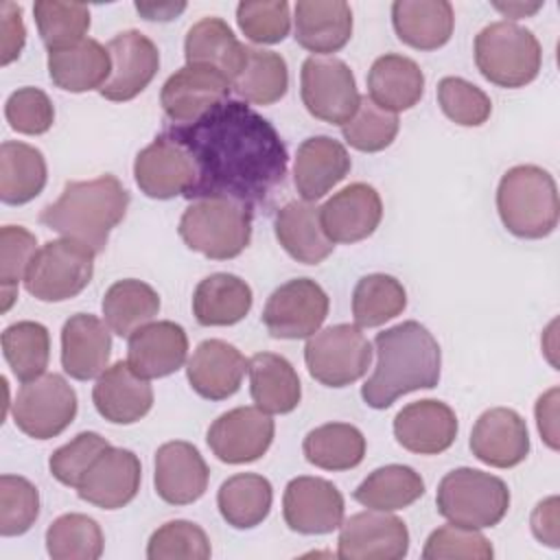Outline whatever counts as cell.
Instances as JSON below:
<instances>
[{
    "label": "cell",
    "instance_id": "obj_18",
    "mask_svg": "<svg viewBox=\"0 0 560 560\" xmlns=\"http://www.w3.org/2000/svg\"><path fill=\"white\" fill-rule=\"evenodd\" d=\"M107 52L112 57V74L98 90L107 101L136 98L155 77L160 68L158 46L140 31H122L109 39Z\"/></svg>",
    "mask_w": 560,
    "mask_h": 560
},
{
    "label": "cell",
    "instance_id": "obj_7",
    "mask_svg": "<svg viewBox=\"0 0 560 560\" xmlns=\"http://www.w3.org/2000/svg\"><path fill=\"white\" fill-rule=\"evenodd\" d=\"M435 505L448 523L470 529L494 527L508 514L510 490L503 479L464 466L442 477Z\"/></svg>",
    "mask_w": 560,
    "mask_h": 560
},
{
    "label": "cell",
    "instance_id": "obj_32",
    "mask_svg": "<svg viewBox=\"0 0 560 560\" xmlns=\"http://www.w3.org/2000/svg\"><path fill=\"white\" fill-rule=\"evenodd\" d=\"M392 24L407 46L435 50L451 39L455 13L446 0H396L392 4Z\"/></svg>",
    "mask_w": 560,
    "mask_h": 560
},
{
    "label": "cell",
    "instance_id": "obj_34",
    "mask_svg": "<svg viewBox=\"0 0 560 560\" xmlns=\"http://www.w3.org/2000/svg\"><path fill=\"white\" fill-rule=\"evenodd\" d=\"M368 96L394 114L411 109L424 94V74L420 66L396 52L378 57L368 72Z\"/></svg>",
    "mask_w": 560,
    "mask_h": 560
},
{
    "label": "cell",
    "instance_id": "obj_46",
    "mask_svg": "<svg viewBox=\"0 0 560 560\" xmlns=\"http://www.w3.org/2000/svg\"><path fill=\"white\" fill-rule=\"evenodd\" d=\"M33 15L48 52L85 39L83 35L90 28V9L79 2L39 0L33 7Z\"/></svg>",
    "mask_w": 560,
    "mask_h": 560
},
{
    "label": "cell",
    "instance_id": "obj_38",
    "mask_svg": "<svg viewBox=\"0 0 560 560\" xmlns=\"http://www.w3.org/2000/svg\"><path fill=\"white\" fill-rule=\"evenodd\" d=\"M273 490L267 477L256 472H238L225 479L217 492V505L228 525L252 529L260 525L271 510Z\"/></svg>",
    "mask_w": 560,
    "mask_h": 560
},
{
    "label": "cell",
    "instance_id": "obj_6",
    "mask_svg": "<svg viewBox=\"0 0 560 560\" xmlns=\"http://www.w3.org/2000/svg\"><path fill=\"white\" fill-rule=\"evenodd\" d=\"M475 63L490 83L523 88L538 77L542 48L529 28L508 20L492 22L475 37Z\"/></svg>",
    "mask_w": 560,
    "mask_h": 560
},
{
    "label": "cell",
    "instance_id": "obj_33",
    "mask_svg": "<svg viewBox=\"0 0 560 560\" xmlns=\"http://www.w3.org/2000/svg\"><path fill=\"white\" fill-rule=\"evenodd\" d=\"M48 74L66 92L101 90L112 74V57L96 39H81L68 48L48 52Z\"/></svg>",
    "mask_w": 560,
    "mask_h": 560
},
{
    "label": "cell",
    "instance_id": "obj_47",
    "mask_svg": "<svg viewBox=\"0 0 560 560\" xmlns=\"http://www.w3.org/2000/svg\"><path fill=\"white\" fill-rule=\"evenodd\" d=\"M398 116L376 105L368 94L359 98L354 116L341 125L343 140L363 153H376L387 149L398 133Z\"/></svg>",
    "mask_w": 560,
    "mask_h": 560
},
{
    "label": "cell",
    "instance_id": "obj_16",
    "mask_svg": "<svg viewBox=\"0 0 560 560\" xmlns=\"http://www.w3.org/2000/svg\"><path fill=\"white\" fill-rule=\"evenodd\" d=\"M282 516L298 534H330L343 523V497L322 477H295L282 497Z\"/></svg>",
    "mask_w": 560,
    "mask_h": 560
},
{
    "label": "cell",
    "instance_id": "obj_59",
    "mask_svg": "<svg viewBox=\"0 0 560 560\" xmlns=\"http://www.w3.org/2000/svg\"><path fill=\"white\" fill-rule=\"evenodd\" d=\"M186 9V2H136V11L151 22H168Z\"/></svg>",
    "mask_w": 560,
    "mask_h": 560
},
{
    "label": "cell",
    "instance_id": "obj_21",
    "mask_svg": "<svg viewBox=\"0 0 560 560\" xmlns=\"http://www.w3.org/2000/svg\"><path fill=\"white\" fill-rule=\"evenodd\" d=\"M472 455L494 468L518 466L529 453V433L525 420L510 407L483 411L470 433Z\"/></svg>",
    "mask_w": 560,
    "mask_h": 560
},
{
    "label": "cell",
    "instance_id": "obj_31",
    "mask_svg": "<svg viewBox=\"0 0 560 560\" xmlns=\"http://www.w3.org/2000/svg\"><path fill=\"white\" fill-rule=\"evenodd\" d=\"M276 238L284 252L304 265H319L332 254L335 243L326 236L319 219V206L313 201L284 203L273 221Z\"/></svg>",
    "mask_w": 560,
    "mask_h": 560
},
{
    "label": "cell",
    "instance_id": "obj_57",
    "mask_svg": "<svg viewBox=\"0 0 560 560\" xmlns=\"http://www.w3.org/2000/svg\"><path fill=\"white\" fill-rule=\"evenodd\" d=\"M532 532L547 547H558V497L540 501L532 512Z\"/></svg>",
    "mask_w": 560,
    "mask_h": 560
},
{
    "label": "cell",
    "instance_id": "obj_11",
    "mask_svg": "<svg viewBox=\"0 0 560 560\" xmlns=\"http://www.w3.org/2000/svg\"><path fill=\"white\" fill-rule=\"evenodd\" d=\"M300 94L308 114L330 125H346L361 98L350 66L337 57L317 55L302 63Z\"/></svg>",
    "mask_w": 560,
    "mask_h": 560
},
{
    "label": "cell",
    "instance_id": "obj_53",
    "mask_svg": "<svg viewBox=\"0 0 560 560\" xmlns=\"http://www.w3.org/2000/svg\"><path fill=\"white\" fill-rule=\"evenodd\" d=\"M112 446L103 435L94 433V431H83L79 433L74 440H70L68 444L59 446L50 459H48V468L50 475L70 488H77L83 479V475L88 472V468L94 464V459L107 448Z\"/></svg>",
    "mask_w": 560,
    "mask_h": 560
},
{
    "label": "cell",
    "instance_id": "obj_60",
    "mask_svg": "<svg viewBox=\"0 0 560 560\" xmlns=\"http://www.w3.org/2000/svg\"><path fill=\"white\" fill-rule=\"evenodd\" d=\"M492 7L497 11H501L503 15L512 18V20H518V18L534 15L542 7V2H532V4H527V2H492Z\"/></svg>",
    "mask_w": 560,
    "mask_h": 560
},
{
    "label": "cell",
    "instance_id": "obj_17",
    "mask_svg": "<svg viewBox=\"0 0 560 560\" xmlns=\"http://www.w3.org/2000/svg\"><path fill=\"white\" fill-rule=\"evenodd\" d=\"M232 81L206 66H184L162 85L160 103L173 125H188L228 101Z\"/></svg>",
    "mask_w": 560,
    "mask_h": 560
},
{
    "label": "cell",
    "instance_id": "obj_22",
    "mask_svg": "<svg viewBox=\"0 0 560 560\" xmlns=\"http://www.w3.org/2000/svg\"><path fill=\"white\" fill-rule=\"evenodd\" d=\"M457 429L455 411L433 398L409 402L394 418L396 442L418 455L444 453L455 442Z\"/></svg>",
    "mask_w": 560,
    "mask_h": 560
},
{
    "label": "cell",
    "instance_id": "obj_3",
    "mask_svg": "<svg viewBox=\"0 0 560 560\" xmlns=\"http://www.w3.org/2000/svg\"><path fill=\"white\" fill-rule=\"evenodd\" d=\"M129 192L116 175L66 182L59 199L39 212V223L63 238L103 252L109 232L125 219Z\"/></svg>",
    "mask_w": 560,
    "mask_h": 560
},
{
    "label": "cell",
    "instance_id": "obj_43",
    "mask_svg": "<svg viewBox=\"0 0 560 560\" xmlns=\"http://www.w3.org/2000/svg\"><path fill=\"white\" fill-rule=\"evenodd\" d=\"M2 354L18 381L39 378L50 359V335L39 322H15L2 332Z\"/></svg>",
    "mask_w": 560,
    "mask_h": 560
},
{
    "label": "cell",
    "instance_id": "obj_35",
    "mask_svg": "<svg viewBox=\"0 0 560 560\" xmlns=\"http://www.w3.org/2000/svg\"><path fill=\"white\" fill-rule=\"evenodd\" d=\"M249 392L258 409L289 413L300 405L302 385L293 365L276 352H258L249 359Z\"/></svg>",
    "mask_w": 560,
    "mask_h": 560
},
{
    "label": "cell",
    "instance_id": "obj_30",
    "mask_svg": "<svg viewBox=\"0 0 560 560\" xmlns=\"http://www.w3.org/2000/svg\"><path fill=\"white\" fill-rule=\"evenodd\" d=\"M184 55L188 66H206L234 81L245 66L247 46L236 39L228 22L208 15L188 28Z\"/></svg>",
    "mask_w": 560,
    "mask_h": 560
},
{
    "label": "cell",
    "instance_id": "obj_45",
    "mask_svg": "<svg viewBox=\"0 0 560 560\" xmlns=\"http://www.w3.org/2000/svg\"><path fill=\"white\" fill-rule=\"evenodd\" d=\"M103 545L101 525L85 514H61L46 529V551L52 560H96Z\"/></svg>",
    "mask_w": 560,
    "mask_h": 560
},
{
    "label": "cell",
    "instance_id": "obj_42",
    "mask_svg": "<svg viewBox=\"0 0 560 560\" xmlns=\"http://www.w3.org/2000/svg\"><path fill=\"white\" fill-rule=\"evenodd\" d=\"M232 90L254 105H271L289 90V70L282 55L256 46H247L243 70L232 81Z\"/></svg>",
    "mask_w": 560,
    "mask_h": 560
},
{
    "label": "cell",
    "instance_id": "obj_5",
    "mask_svg": "<svg viewBox=\"0 0 560 560\" xmlns=\"http://www.w3.org/2000/svg\"><path fill=\"white\" fill-rule=\"evenodd\" d=\"M252 206L230 197H199L179 219V236L212 260L236 258L252 241Z\"/></svg>",
    "mask_w": 560,
    "mask_h": 560
},
{
    "label": "cell",
    "instance_id": "obj_10",
    "mask_svg": "<svg viewBox=\"0 0 560 560\" xmlns=\"http://www.w3.org/2000/svg\"><path fill=\"white\" fill-rule=\"evenodd\" d=\"M15 427L35 440H50L63 433L77 416V392L61 374H42L22 383L13 400Z\"/></svg>",
    "mask_w": 560,
    "mask_h": 560
},
{
    "label": "cell",
    "instance_id": "obj_13",
    "mask_svg": "<svg viewBox=\"0 0 560 560\" xmlns=\"http://www.w3.org/2000/svg\"><path fill=\"white\" fill-rule=\"evenodd\" d=\"M337 545L343 560H400L409 551V529L389 512L368 510L341 523Z\"/></svg>",
    "mask_w": 560,
    "mask_h": 560
},
{
    "label": "cell",
    "instance_id": "obj_48",
    "mask_svg": "<svg viewBox=\"0 0 560 560\" xmlns=\"http://www.w3.org/2000/svg\"><path fill=\"white\" fill-rule=\"evenodd\" d=\"M37 254V238L22 225H4L0 230V295L7 313L18 298V284Z\"/></svg>",
    "mask_w": 560,
    "mask_h": 560
},
{
    "label": "cell",
    "instance_id": "obj_55",
    "mask_svg": "<svg viewBox=\"0 0 560 560\" xmlns=\"http://www.w3.org/2000/svg\"><path fill=\"white\" fill-rule=\"evenodd\" d=\"M4 116L13 131L26 136L46 133L55 122V107L39 88H20L4 103Z\"/></svg>",
    "mask_w": 560,
    "mask_h": 560
},
{
    "label": "cell",
    "instance_id": "obj_39",
    "mask_svg": "<svg viewBox=\"0 0 560 560\" xmlns=\"http://www.w3.org/2000/svg\"><path fill=\"white\" fill-rule=\"evenodd\" d=\"M160 311L158 291L136 278L114 282L103 298V315L109 330L118 337H131L138 328L153 322Z\"/></svg>",
    "mask_w": 560,
    "mask_h": 560
},
{
    "label": "cell",
    "instance_id": "obj_9",
    "mask_svg": "<svg viewBox=\"0 0 560 560\" xmlns=\"http://www.w3.org/2000/svg\"><path fill=\"white\" fill-rule=\"evenodd\" d=\"M304 361L317 383L346 387L368 372L372 343L357 324H335L308 337Z\"/></svg>",
    "mask_w": 560,
    "mask_h": 560
},
{
    "label": "cell",
    "instance_id": "obj_50",
    "mask_svg": "<svg viewBox=\"0 0 560 560\" xmlns=\"http://www.w3.org/2000/svg\"><path fill=\"white\" fill-rule=\"evenodd\" d=\"M39 516V492L20 475L0 477V534L20 536Z\"/></svg>",
    "mask_w": 560,
    "mask_h": 560
},
{
    "label": "cell",
    "instance_id": "obj_36",
    "mask_svg": "<svg viewBox=\"0 0 560 560\" xmlns=\"http://www.w3.org/2000/svg\"><path fill=\"white\" fill-rule=\"evenodd\" d=\"M249 284L234 273H212L192 293V315L201 326L238 324L252 308Z\"/></svg>",
    "mask_w": 560,
    "mask_h": 560
},
{
    "label": "cell",
    "instance_id": "obj_12",
    "mask_svg": "<svg viewBox=\"0 0 560 560\" xmlns=\"http://www.w3.org/2000/svg\"><path fill=\"white\" fill-rule=\"evenodd\" d=\"M328 295L311 278L280 284L262 308V324L276 339H308L328 315Z\"/></svg>",
    "mask_w": 560,
    "mask_h": 560
},
{
    "label": "cell",
    "instance_id": "obj_41",
    "mask_svg": "<svg viewBox=\"0 0 560 560\" xmlns=\"http://www.w3.org/2000/svg\"><path fill=\"white\" fill-rule=\"evenodd\" d=\"M302 451L322 470H350L363 462L365 438L354 424L328 422L306 433Z\"/></svg>",
    "mask_w": 560,
    "mask_h": 560
},
{
    "label": "cell",
    "instance_id": "obj_19",
    "mask_svg": "<svg viewBox=\"0 0 560 560\" xmlns=\"http://www.w3.org/2000/svg\"><path fill=\"white\" fill-rule=\"evenodd\" d=\"M142 466L133 451L107 446L77 486L79 499L101 508L118 510L133 501L140 490Z\"/></svg>",
    "mask_w": 560,
    "mask_h": 560
},
{
    "label": "cell",
    "instance_id": "obj_1",
    "mask_svg": "<svg viewBox=\"0 0 560 560\" xmlns=\"http://www.w3.org/2000/svg\"><path fill=\"white\" fill-rule=\"evenodd\" d=\"M197 168L190 199L230 197L265 203L284 184L289 153L276 127L243 101H223L188 125H166Z\"/></svg>",
    "mask_w": 560,
    "mask_h": 560
},
{
    "label": "cell",
    "instance_id": "obj_29",
    "mask_svg": "<svg viewBox=\"0 0 560 560\" xmlns=\"http://www.w3.org/2000/svg\"><path fill=\"white\" fill-rule=\"evenodd\" d=\"M293 22L295 42L317 57L341 50L352 37V9L343 0H300Z\"/></svg>",
    "mask_w": 560,
    "mask_h": 560
},
{
    "label": "cell",
    "instance_id": "obj_23",
    "mask_svg": "<svg viewBox=\"0 0 560 560\" xmlns=\"http://www.w3.org/2000/svg\"><path fill=\"white\" fill-rule=\"evenodd\" d=\"M210 470L190 442H166L155 451V492L171 505H188L203 497Z\"/></svg>",
    "mask_w": 560,
    "mask_h": 560
},
{
    "label": "cell",
    "instance_id": "obj_15",
    "mask_svg": "<svg viewBox=\"0 0 560 560\" xmlns=\"http://www.w3.org/2000/svg\"><path fill=\"white\" fill-rule=\"evenodd\" d=\"M273 420L258 407H236L221 413L208 429L210 451L225 464L260 459L273 442Z\"/></svg>",
    "mask_w": 560,
    "mask_h": 560
},
{
    "label": "cell",
    "instance_id": "obj_51",
    "mask_svg": "<svg viewBox=\"0 0 560 560\" xmlns=\"http://www.w3.org/2000/svg\"><path fill=\"white\" fill-rule=\"evenodd\" d=\"M236 22L243 35L254 44H278L291 31L289 2L247 0L236 7Z\"/></svg>",
    "mask_w": 560,
    "mask_h": 560
},
{
    "label": "cell",
    "instance_id": "obj_2",
    "mask_svg": "<svg viewBox=\"0 0 560 560\" xmlns=\"http://www.w3.org/2000/svg\"><path fill=\"white\" fill-rule=\"evenodd\" d=\"M376 368L363 383L361 398L372 409L392 407L402 394L431 389L440 383L442 352L420 322L396 324L374 339Z\"/></svg>",
    "mask_w": 560,
    "mask_h": 560
},
{
    "label": "cell",
    "instance_id": "obj_49",
    "mask_svg": "<svg viewBox=\"0 0 560 560\" xmlns=\"http://www.w3.org/2000/svg\"><path fill=\"white\" fill-rule=\"evenodd\" d=\"M210 540L206 532L190 521H168L158 527L147 545L149 560H206L210 558Z\"/></svg>",
    "mask_w": 560,
    "mask_h": 560
},
{
    "label": "cell",
    "instance_id": "obj_54",
    "mask_svg": "<svg viewBox=\"0 0 560 560\" xmlns=\"http://www.w3.org/2000/svg\"><path fill=\"white\" fill-rule=\"evenodd\" d=\"M492 556H494V549L483 534L455 523L433 529L422 549L424 560H444V558L490 560Z\"/></svg>",
    "mask_w": 560,
    "mask_h": 560
},
{
    "label": "cell",
    "instance_id": "obj_40",
    "mask_svg": "<svg viewBox=\"0 0 560 560\" xmlns=\"http://www.w3.org/2000/svg\"><path fill=\"white\" fill-rule=\"evenodd\" d=\"M424 494V481L411 466L387 464L372 470L352 492L354 501L370 510L396 512Z\"/></svg>",
    "mask_w": 560,
    "mask_h": 560
},
{
    "label": "cell",
    "instance_id": "obj_20",
    "mask_svg": "<svg viewBox=\"0 0 560 560\" xmlns=\"http://www.w3.org/2000/svg\"><path fill=\"white\" fill-rule=\"evenodd\" d=\"M319 219L332 243H357L374 234L383 219V201L374 186L354 182L319 206Z\"/></svg>",
    "mask_w": 560,
    "mask_h": 560
},
{
    "label": "cell",
    "instance_id": "obj_52",
    "mask_svg": "<svg viewBox=\"0 0 560 560\" xmlns=\"http://www.w3.org/2000/svg\"><path fill=\"white\" fill-rule=\"evenodd\" d=\"M438 103L442 112L462 127H479L492 112L490 96L462 77H444L438 83Z\"/></svg>",
    "mask_w": 560,
    "mask_h": 560
},
{
    "label": "cell",
    "instance_id": "obj_44",
    "mask_svg": "<svg viewBox=\"0 0 560 560\" xmlns=\"http://www.w3.org/2000/svg\"><path fill=\"white\" fill-rule=\"evenodd\" d=\"M405 306V287L387 273L363 276L352 293V315L359 328H376L400 315Z\"/></svg>",
    "mask_w": 560,
    "mask_h": 560
},
{
    "label": "cell",
    "instance_id": "obj_26",
    "mask_svg": "<svg viewBox=\"0 0 560 560\" xmlns=\"http://www.w3.org/2000/svg\"><path fill=\"white\" fill-rule=\"evenodd\" d=\"M112 354L109 326L90 313H77L61 328V368L77 381H90L107 370Z\"/></svg>",
    "mask_w": 560,
    "mask_h": 560
},
{
    "label": "cell",
    "instance_id": "obj_24",
    "mask_svg": "<svg viewBox=\"0 0 560 560\" xmlns=\"http://www.w3.org/2000/svg\"><path fill=\"white\" fill-rule=\"evenodd\" d=\"M247 365L249 361L232 343L223 339H206L188 359L186 376L201 398L225 400L238 392Z\"/></svg>",
    "mask_w": 560,
    "mask_h": 560
},
{
    "label": "cell",
    "instance_id": "obj_58",
    "mask_svg": "<svg viewBox=\"0 0 560 560\" xmlns=\"http://www.w3.org/2000/svg\"><path fill=\"white\" fill-rule=\"evenodd\" d=\"M536 422L549 448H558V387L545 392L536 402Z\"/></svg>",
    "mask_w": 560,
    "mask_h": 560
},
{
    "label": "cell",
    "instance_id": "obj_8",
    "mask_svg": "<svg viewBox=\"0 0 560 560\" xmlns=\"http://www.w3.org/2000/svg\"><path fill=\"white\" fill-rule=\"evenodd\" d=\"M94 249L72 238L48 241L37 249L26 271V291L42 302H63L79 295L94 273Z\"/></svg>",
    "mask_w": 560,
    "mask_h": 560
},
{
    "label": "cell",
    "instance_id": "obj_28",
    "mask_svg": "<svg viewBox=\"0 0 560 560\" xmlns=\"http://www.w3.org/2000/svg\"><path fill=\"white\" fill-rule=\"evenodd\" d=\"M346 147L330 136L306 138L295 153L293 184L304 201H317L350 173Z\"/></svg>",
    "mask_w": 560,
    "mask_h": 560
},
{
    "label": "cell",
    "instance_id": "obj_27",
    "mask_svg": "<svg viewBox=\"0 0 560 560\" xmlns=\"http://www.w3.org/2000/svg\"><path fill=\"white\" fill-rule=\"evenodd\" d=\"M188 357L186 330L175 322H151L138 328L127 343V363L144 378L177 372Z\"/></svg>",
    "mask_w": 560,
    "mask_h": 560
},
{
    "label": "cell",
    "instance_id": "obj_56",
    "mask_svg": "<svg viewBox=\"0 0 560 560\" xmlns=\"http://www.w3.org/2000/svg\"><path fill=\"white\" fill-rule=\"evenodd\" d=\"M0 35H2V50H0V63L9 66L15 61L24 48L26 42V28L22 20V7L15 2L4 0L0 4Z\"/></svg>",
    "mask_w": 560,
    "mask_h": 560
},
{
    "label": "cell",
    "instance_id": "obj_4",
    "mask_svg": "<svg viewBox=\"0 0 560 560\" xmlns=\"http://www.w3.org/2000/svg\"><path fill=\"white\" fill-rule=\"evenodd\" d=\"M497 210L501 223L514 236H549L560 217L558 188L551 173L536 164L512 166L499 182Z\"/></svg>",
    "mask_w": 560,
    "mask_h": 560
},
{
    "label": "cell",
    "instance_id": "obj_37",
    "mask_svg": "<svg viewBox=\"0 0 560 560\" xmlns=\"http://www.w3.org/2000/svg\"><path fill=\"white\" fill-rule=\"evenodd\" d=\"M46 160L39 149L26 142L7 140L0 147V199L22 206L35 199L46 186Z\"/></svg>",
    "mask_w": 560,
    "mask_h": 560
},
{
    "label": "cell",
    "instance_id": "obj_14",
    "mask_svg": "<svg viewBox=\"0 0 560 560\" xmlns=\"http://www.w3.org/2000/svg\"><path fill=\"white\" fill-rule=\"evenodd\" d=\"M133 177L147 197L173 199L190 195L197 184V168L188 151L162 133L136 155Z\"/></svg>",
    "mask_w": 560,
    "mask_h": 560
},
{
    "label": "cell",
    "instance_id": "obj_25",
    "mask_svg": "<svg viewBox=\"0 0 560 560\" xmlns=\"http://www.w3.org/2000/svg\"><path fill=\"white\" fill-rule=\"evenodd\" d=\"M96 411L114 424H133L153 407V389L149 378L133 372L127 361L109 365L92 389Z\"/></svg>",
    "mask_w": 560,
    "mask_h": 560
}]
</instances>
